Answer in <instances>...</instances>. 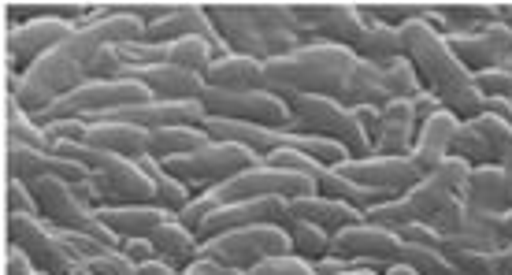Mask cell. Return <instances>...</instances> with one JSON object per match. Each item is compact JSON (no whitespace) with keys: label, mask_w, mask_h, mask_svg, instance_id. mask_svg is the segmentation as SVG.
I'll return each instance as SVG.
<instances>
[{"label":"cell","mask_w":512,"mask_h":275,"mask_svg":"<svg viewBox=\"0 0 512 275\" xmlns=\"http://www.w3.org/2000/svg\"><path fill=\"white\" fill-rule=\"evenodd\" d=\"M331 253H338V257H349V261L397 264V253H401V235H394V231H383V227H372V223H357V227H346L342 235H334Z\"/></svg>","instance_id":"obj_18"},{"label":"cell","mask_w":512,"mask_h":275,"mask_svg":"<svg viewBox=\"0 0 512 275\" xmlns=\"http://www.w3.org/2000/svg\"><path fill=\"white\" fill-rule=\"evenodd\" d=\"M360 56L346 45H327V41H316V45H305L290 56H279V60H268L264 64V90L275 93V97H286V93H323V97H342L349 75L357 67Z\"/></svg>","instance_id":"obj_2"},{"label":"cell","mask_w":512,"mask_h":275,"mask_svg":"<svg viewBox=\"0 0 512 275\" xmlns=\"http://www.w3.org/2000/svg\"><path fill=\"white\" fill-rule=\"evenodd\" d=\"M149 242L156 246V257H164L167 264H175L182 272L201 257V238L193 235L190 227H182L179 216H171V220L160 223Z\"/></svg>","instance_id":"obj_27"},{"label":"cell","mask_w":512,"mask_h":275,"mask_svg":"<svg viewBox=\"0 0 512 275\" xmlns=\"http://www.w3.org/2000/svg\"><path fill=\"white\" fill-rule=\"evenodd\" d=\"M286 212H290V220L294 223H312V227H320V231H327V235H342L346 227H357V223H364V212L353 209V205H346V201H334V197H323V194H312V197H294L290 205H286ZM286 220V223H290Z\"/></svg>","instance_id":"obj_19"},{"label":"cell","mask_w":512,"mask_h":275,"mask_svg":"<svg viewBox=\"0 0 512 275\" xmlns=\"http://www.w3.org/2000/svg\"><path fill=\"white\" fill-rule=\"evenodd\" d=\"M216 209H219V197L212 194V190H205V194H197L190 205L179 212V223H182V227H190L193 235H197V231H201V223H205Z\"/></svg>","instance_id":"obj_43"},{"label":"cell","mask_w":512,"mask_h":275,"mask_svg":"<svg viewBox=\"0 0 512 275\" xmlns=\"http://www.w3.org/2000/svg\"><path fill=\"white\" fill-rule=\"evenodd\" d=\"M149 157L156 160H175V157H190L197 149H205L212 138H208L205 127H164V131H149Z\"/></svg>","instance_id":"obj_29"},{"label":"cell","mask_w":512,"mask_h":275,"mask_svg":"<svg viewBox=\"0 0 512 275\" xmlns=\"http://www.w3.org/2000/svg\"><path fill=\"white\" fill-rule=\"evenodd\" d=\"M264 157H256L253 149L231 142H208L205 149H197L190 157H175V160H160L179 183H186L190 190H201V186H223L231 183L234 175L256 168Z\"/></svg>","instance_id":"obj_7"},{"label":"cell","mask_w":512,"mask_h":275,"mask_svg":"<svg viewBox=\"0 0 512 275\" xmlns=\"http://www.w3.org/2000/svg\"><path fill=\"white\" fill-rule=\"evenodd\" d=\"M75 23L64 19H34V23H19L15 30H8V56L19 64H38L41 56L56 53L60 45H67V38L75 34Z\"/></svg>","instance_id":"obj_15"},{"label":"cell","mask_w":512,"mask_h":275,"mask_svg":"<svg viewBox=\"0 0 512 275\" xmlns=\"http://www.w3.org/2000/svg\"><path fill=\"white\" fill-rule=\"evenodd\" d=\"M138 164H141V171H145V175L153 179L156 205H160L164 212H171V216H179V212L186 209V205H190L193 197H197L190 190V186L179 183V179H175V175H171V171H167L156 157H138Z\"/></svg>","instance_id":"obj_31"},{"label":"cell","mask_w":512,"mask_h":275,"mask_svg":"<svg viewBox=\"0 0 512 275\" xmlns=\"http://www.w3.org/2000/svg\"><path fill=\"white\" fill-rule=\"evenodd\" d=\"M498 23H505L512 30V4H498Z\"/></svg>","instance_id":"obj_56"},{"label":"cell","mask_w":512,"mask_h":275,"mask_svg":"<svg viewBox=\"0 0 512 275\" xmlns=\"http://www.w3.org/2000/svg\"><path fill=\"white\" fill-rule=\"evenodd\" d=\"M8 179L19 183H38V179H67V183H86L93 171L64 160L56 153H41V149H26V145H8Z\"/></svg>","instance_id":"obj_14"},{"label":"cell","mask_w":512,"mask_h":275,"mask_svg":"<svg viewBox=\"0 0 512 275\" xmlns=\"http://www.w3.org/2000/svg\"><path fill=\"white\" fill-rule=\"evenodd\" d=\"M4 201H8V216H41L38 201H34V190L26 183H19V179H8Z\"/></svg>","instance_id":"obj_44"},{"label":"cell","mask_w":512,"mask_h":275,"mask_svg":"<svg viewBox=\"0 0 512 275\" xmlns=\"http://www.w3.org/2000/svg\"><path fill=\"white\" fill-rule=\"evenodd\" d=\"M8 246L26 253V261L45 275H71L78 268L60 238V227H52L41 216H8Z\"/></svg>","instance_id":"obj_8"},{"label":"cell","mask_w":512,"mask_h":275,"mask_svg":"<svg viewBox=\"0 0 512 275\" xmlns=\"http://www.w3.org/2000/svg\"><path fill=\"white\" fill-rule=\"evenodd\" d=\"M4 275H45V272L26 261V253H19L15 246H8V257H4Z\"/></svg>","instance_id":"obj_50"},{"label":"cell","mask_w":512,"mask_h":275,"mask_svg":"<svg viewBox=\"0 0 512 275\" xmlns=\"http://www.w3.org/2000/svg\"><path fill=\"white\" fill-rule=\"evenodd\" d=\"M416 138H420V119H416L412 101H390L379 112V127L372 134V153H379V157H412Z\"/></svg>","instance_id":"obj_17"},{"label":"cell","mask_w":512,"mask_h":275,"mask_svg":"<svg viewBox=\"0 0 512 275\" xmlns=\"http://www.w3.org/2000/svg\"><path fill=\"white\" fill-rule=\"evenodd\" d=\"M205 82L212 90H234V93H249V90H264V64L253 60V56H219L216 64L208 67Z\"/></svg>","instance_id":"obj_25"},{"label":"cell","mask_w":512,"mask_h":275,"mask_svg":"<svg viewBox=\"0 0 512 275\" xmlns=\"http://www.w3.org/2000/svg\"><path fill=\"white\" fill-rule=\"evenodd\" d=\"M249 275H316V268L301 257H275V261H264L260 268H253Z\"/></svg>","instance_id":"obj_46"},{"label":"cell","mask_w":512,"mask_h":275,"mask_svg":"<svg viewBox=\"0 0 512 275\" xmlns=\"http://www.w3.org/2000/svg\"><path fill=\"white\" fill-rule=\"evenodd\" d=\"M338 171L360 186L394 190V194H409L412 186L423 179V171L412 164V157H379V153H372V157L364 160H346Z\"/></svg>","instance_id":"obj_12"},{"label":"cell","mask_w":512,"mask_h":275,"mask_svg":"<svg viewBox=\"0 0 512 275\" xmlns=\"http://www.w3.org/2000/svg\"><path fill=\"white\" fill-rule=\"evenodd\" d=\"M93 201L97 209H116V205H156L153 179L141 171L138 160L108 157L101 168L90 175Z\"/></svg>","instance_id":"obj_10"},{"label":"cell","mask_w":512,"mask_h":275,"mask_svg":"<svg viewBox=\"0 0 512 275\" xmlns=\"http://www.w3.org/2000/svg\"><path fill=\"white\" fill-rule=\"evenodd\" d=\"M501 275H512V246L501 249Z\"/></svg>","instance_id":"obj_55"},{"label":"cell","mask_w":512,"mask_h":275,"mask_svg":"<svg viewBox=\"0 0 512 275\" xmlns=\"http://www.w3.org/2000/svg\"><path fill=\"white\" fill-rule=\"evenodd\" d=\"M86 67L75 64L64 49H56V53L41 56L38 64H30L23 71V82H19V90L12 93L19 108L30 112V116H38L45 108H52L60 97L67 93H75L78 86H86Z\"/></svg>","instance_id":"obj_6"},{"label":"cell","mask_w":512,"mask_h":275,"mask_svg":"<svg viewBox=\"0 0 512 275\" xmlns=\"http://www.w3.org/2000/svg\"><path fill=\"white\" fill-rule=\"evenodd\" d=\"M71 275H97V272H93V268H86V264H78V268Z\"/></svg>","instance_id":"obj_58"},{"label":"cell","mask_w":512,"mask_h":275,"mask_svg":"<svg viewBox=\"0 0 512 275\" xmlns=\"http://www.w3.org/2000/svg\"><path fill=\"white\" fill-rule=\"evenodd\" d=\"M104 119H123L141 131H164V127H205V105L201 101H145L134 108H119Z\"/></svg>","instance_id":"obj_16"},{"label":"cell","mask_w":512,"mask_h":275,"mask_svg":"<svg viewBox=\"0 0 512 275\" xmlns=\"http://www.w3.org/2000/svg\"><path fill=\"white\" fill-rule=\"evenodd\" d=\"M464 212H468V205H464L461 197H453V201L442 205V209H438L427 223H431L442 238H453V235H461L464 231Z\"/></svg>","instance_id":"obj_42"},{"label":"cell","mask_w":512,"mask_h":275,"mask_svg":"<svg viewBox=\"0 0 512 275\" xmlns=\"http://www.w3.org/2000/svg\"><path fill=\"white\" fill-rule=\"evenodd\" d=\"M457 127H461V119L453 116V112H446V108H442L438 116L420 123V138H416V149H412V164L423 171V179L449 157V145L457 138Z\"/></svg>","instance_id":"obj_22"},{"label":"cell","mask_w":512,"mask_h":275,"mask_svg":"<svg viewBox=\"0 0 512 275\" xmlns=\"http://www.w3.org/2000/svg\"><path fill=\"white\" fill-rule=\"evenodd\" d=\"M138 275H179V268H175V264H167L164 257H156V261L138 264Z\"/></svg>","instance_id":"obj_52"},{"label":"cell","mask_w":512,"mask_h":275,"mask_svg":"<svg viewBox=\"0 0 512 275\" xmlns=\"http://www.w3.org/2000/svg\"><path fill=\"white\" fill-rule=\"evenodd\" d=\"M475 90L483 93L487 101H512V67L501 64V67H490V71H479V75H472Z\"/></svg>","instance_id":"obj_40"},{"label":"cell","mask_w":512,"mask_h":275,"mask_svg":"<svg viewBox=\"0 0 512 275\" xmlns=\"http://www.w3.org/2000/svg\"><path fill=\"white\" fill-rule=\"evenodd\" d=\"M461 201L468 205V209L509 212L512 209V183H509V175H505V168H498V164L472 168Z\"/></svg>","instance_id":"obj_23"},{"label":"cell","mask_w":512,"mask_h":275,"mask_svg":"<svg viewBox=\"0 0 512 275\" xmlns=\"http://www.w3.org/2000/svg\"><path fill=\"white\" fill-rule=\"evenodd\" d=\"M290 8L308 38H323L327 45L357 49V41L368 30L360 23L357 4H290Z\"/></svg>","instance_id":"obj_11"},{"label":"cell","mask_w":512,"mask_h":275,"mask_svg":"<svg viewBox=\"0 0 512 275\" xmlns=\"http://www.w3.org/2000/svg\"><path fill=\"white\" fill-rule=\"evenodd\" d=\"M127 75H130V67L123 64V56H119L116 49H101V53L86 64V79L90 82H116V79H127Z\"/></svg>","instance_id":"obj_41"},{"label":"cell","mask_w":512,"mask_h":275,"mask_svg":"<svg viewBox=\"0 0 512 275\" xmlns=\"http://www.w3.org/2000/svg\"><path fill=\"white\" fill-rule=\"evenodd\" d=\"M186 275H249V272H238L231 264H219L212 257H197V261L186 268Z\"/></svg>","instance_id":"obj_49"},{"label":"cell","mask_w":512,"mask_h":275,"mask_svg":"<svg viewBox=\"0 0 512 275\" xmlns=\"http://www.w3.org/2000/svg\"><path fill=\"white\" fill-rule=\"evenodd\" d=\"M264 164H271V168L279 171H290V175H305V179H320V164L312 157H305L301 149H290V145H279V149H271L268 157H264Z\"/></svg>","instance_id":"obj_39"},{"label":"cell","mask_w":512,"mask_h":275,"mask_svg":"<svg viewBox=\"0 0 512 275\" xmlns=\"http://www.w3.org/2000/svg\"><path fill=\"white\" fill-rule=\"evenodd\" d=\"M4 127H8V145H26V149H41V153H52V145H56L38 119L19 108L15 97H8V105H4Z\"/></svg>","instance_id":"obj_32"},{"label":"cell","mask_w":512,"mask_h":275,"mask_svg":"<svg viewBox=\"0 0 512 275\" xmlns=\"http://www.w3.org/2000/svg\"><path fill=\"white\" fill-rule=\"evenodd\" d=\"M342 275H383V272H375V268H349V272Z\"/></svg>","instance_id":"obj_57"},{"label":"cell","mask_w":512,"mask_h":275,"mask_svg":"<svg viewBox=\"0 0 512 275\" xmlns=\"http://www.w3.org/2000/svg\"><path fill=\"white\" fill-rule=\"evenodd\" d=\"M286 231H290V242H294V257H301V261H308V264L331 257L334 238L327 235V231L312 227V223H294V220L286 223Z\"/></svg>","instance_id":"obj_37"},{"label":"cell","mask_w":512,"mask_h":275,"mask_svg":"<svg viewBox=\"0 0 512 275\" xmlns=\"http://www.w3.org/2000/svg\"><path fill=\"white\" fill-rule=\"evenodd\" d=\"M501 246H512V209L501 212Z\"/></svg>","instance_id":"obj_53"},{"label":"cell","mask_w":512,"mask_h":275,"mask_svg":"<svg viewBox=\"0 0 512 275\" xmlns=\"http://www.w3.org/2000/svg\"><path fill=\"white\" fill-rule=\"evenodd\" d=\"M364 223H372V227H383V231H394V235H401L409 223H416V216H412L409 201H405V197H397V201H386V205H379V209L364 212Z\"/></svg>","instance_id":"obj_38"},{"label":"cell","mask_w":512,"mask_h":275,"mask_svg":"<svg viewBox=\"0 0 512 275\" xmlns=\"http://www.w3.org/2000/svg\"><path fill=\"white\" fill-rule=\"evenodd\" d=\"M97 216L119 238H153L156 227L171 220V212H164L160 205H116V209H97Z\"/></svg>","instance_id":"obj_26"},{"label":"cell","mask_w":512,"mask_h":275,"mask_svg":"<svg viewBox=\"0 0 512 275\" xmlns=\"http://www.w3.org/2000/svg\"><path fill=\"white\" fill-rule=\"evenodd\" d=\"M435 15L449 34H479L498 23V4H435Z\"/></svg>","instance_id":"obj_30"},{"label":"cell","mask_w":512,"mask_h":275,"mask_svg":"<svg viewBox=\"0 0 512 275\" xmlns=\"http://www.w3.org/2000/svg\"><path fill=\"white\" fill-rule=\"evenodd\" d=\"M401 49L409 56L423 79V90L442 97V93L457 90L464 82H472V71L453 56L446 34H438L427 19H416L409 27H401Z\"/></svg>","instance_id":"obj_4"},{"label":"cell","mask_w":512,"mask_h":275,"mask_svg":"<svg viewBox=\"0 0 512 275\" xmlns=\"http://www.w3.org/2000/svg\"><path fill=\"white\" fill-rule=\"evenodd\" d=\"M401 242H412V246H431V249H442V242L446 238L438 235L431 223H423V220H416V223H409L405 231H401Z\"/></svg>","instance_id":"obj_47"},{"label":"cell","mask_w":512,"mask_h":275,"mask_svg":"<svg viewBox=\"0 0 512 275\" xmlns=\"http://www.w3.org/2000/svg\"><path fill=\"white\" fill-rule=\"evenodd\" d=\"M197 101L205 105V112L212 119H242V123L271 127V131H282L290 123V105L268 90L234 93V90H212V86H205V93Z\"/></svg>","instance_id":"obj_9"},{"label":"cell","mask_w":512,"mask_h":275,"mask_svg":"<svg viewBox=\"0 0 512 275\" xmlns=\"http://www.w3.org/2000/svg\"><path fill=\"white\" fill-rule=\"evenodd\" d=\"M453 197H457L453 190H446V186L438 183L435 175H427V179H420V183H416V186L409 190V194H405V201H409L412 216L427 223L438 209H442V205H449Z\"/></svg>","instance_id":"obj_36"},{"label":"cell","mask_w":512,"mask_h":275,"mask_svg":"<svg viewBox=\"0 0 512 275\" xmlns=\"http://www.w3.org/2000/svg\"><path fill=\"white\" fill-rule=\"evenodd\" d=\"M205 131L212 142H231L253 149L256 157H268L271 149L282 145V131H271V127H256V123H242V119H205Z\"/></svg>","instance_id":"obj_24"},{"label":"cell","mask_w":512,"mask_h":275,"mask_svg":"<svg viewBox=\"0 0 512 275\" xmlns=\"http://www.w3.org/2000/svg\"><path fill=\"white\" fill-rule=\"evenodd\" d=\"M446 41H449V49H453V56H457L472 75L512 60V30L505 27V23H494V27L479 30V34H446Z\"/></svg>","instance_id":"obj_13"},{"label":"cell","mask_w":512,"mask_h":275,"mask_svg":"<svg viewBox=\"0 0 512 275\" xmlns=\"http://www.w3.org/2000/svg\"><path fill=\"white\" fill-rule=\"evenodd\" d=\"M127 79H138L141 86H149L156 101H197L205 93V75L197 71H182L175 64H153V67H130Z\"/></svg>","instance_id":"obj_20"},{"label":"cell","mask_w":512,"mask_h":275,"mask_svg":"<svg viewBox=\"0 0 512 275\" xmlns=\"http://www.w3.org/2000/svg\"><path fill=\"white\" fill-rule=\"evenodd\" d=\"M123 253H127L134 264H145V261H156V246L149 238H123Z\"/></svg>","instance_id":"obj_48"},{"label":"cell","mask_w":512,"mask_h":275,"mask_svg":"<svg viewBox=\"0 0 512 275\" xmlns=\"http://www.w3.org/2000/svg\"><path fill=\"white\" fill-rule=\"evenodd\" d=\"M383 67V82H386V90H390V97L394 101H416L423 90V79H420V71H416V64H412L409 56H397V60H386Z\"/></svg>","instance_id":"obj_34"},{"label":"cell","mask_w":512,"mask_h":275,"mask_svg":"<svg viewBox=\"0 0 512 275\" xmlns=\"http://www.w3.org/2000/svg\"><path fill=\"white\" fill-rule=\"evenodd\" d=\"M505 64H509V67H512V60H505Z\"/></svg>","instance_id":"obj_59"},{"label":"cell","mask_w":512,"mask_h":275,"mask_svg":"<svg viewBox=\"0 0 512 275\" xmlns=\"http://www.w3.org/2000/svg\"><path fill=\"white\" fill-rule=\"evenodd\" d=\"M149 138H153V134L134 127V123H123V119H97V123H90V131H86L82 142L93 145V149H101V153H112V157L138 160V157H149Z\"/></svg>","instance_id":"obj_21"},{"label":"cell","mask_w":512,"mask_h":275,"mask_svg":"<svg viewBox=\"0 0 512 275\" xmlns=\"http://www.w3.org/2000/svg\"><path fill=\"white\" fill-rule=\"evenodd\" d=\"M179 275H186V272H179Z\"/></svg>","instance_id":"obj_60"},{"label":"cell","mask_w":512,"mask_h":275,"mask_svg":"<svg viewBox=\"0 0 512 275\" xmlns=\"http://www.w3.org/2000/svg\"><path fill=\"white\" fill-rule=\"evenodd\" d=\"M205 12L219 38L231 45V53L253 56L260 64L297 53L312 41L290 4H205Z\"/></svg>","instance_id":"obj_1"},{"label":"cell","mask_w":512,"mask_h":275,"mask_svg":"<svg viewBox=\"0 0 512 275\" xmlns=\"http://www.w3.org/2000/svg\"><path fill=\"white\" fill-rule=\"evenodd\" d=\"M282 145L301 149V153L316 160L320 168H342L346 160H353L346 145L334 142V138H320V134H282Z\"/></svg>","instance_id":"obj_33"},{"label":"cell","mask_w":512,"mask_h":275,"mask_svg":"<svg viewBox=\"0 0 512 275\" xmlns=\"http://www.w3.org/2000/svg\"><path fill=\"white\" fill-rule=\"evenodd\" d=\"M412 108H416V119H431V116H438V112H442V101H438L435 93H420V97H416V101H412Z\"/></svg>","instance_id":"obj_51"},{"label":"cell","mask_w":512,"mask_h":275,"mask_svg":"<svg viewBox=\"0 0 512 275\" xmlns=\"http://www.w3.org/2000/svg\"><path fill=\"white\" fill-rule=\"evenodd\" d=\"M346 108H386L394 97H390V90H386L383 82V67L372 64V60H357V67H353V75H349L346 90H342V97H338Z\"/></svg>","instance_id":"obj_28"},{"label":"cell","mask_w":512,"mask_h":275,"mask_svg":"<svg viewBox=\"0 0 512 275\" xmlns=\"http://www.w3.org/2000/svg\"><path fill=\"white\" fill-rule=\"evenodd\" d=\"M86 268H93L97 275H138V264L130 261L123 249H112V253H104V257L90 261Z\"/></svg>","instance_id":"obj_45"},{"label":"cell","mask_w":512,"mask_h":275,"mask_svg":"<svg viewBox=\"0 0 512 275\" xmlns=\"http://www.w3.org/2000/svg\"><path fill=\"white\" fill-rule=\"evenodd\" d=\"M353 53H357L360 60H372V64L397 60V56H405V49H401V30L368 27V30H364V38L357 41V49H353Z\"/></svg>","instance_id":"obj_35"},{"label":"cell","mask_w":512,"mask_h":275,"mask_svg":"<svg viewBox=\"0 0 512 275\" xmlns=\"http://www.w3.org/2000/svg\"><path fill=\"white\" fill-rule=\"evenodd\" d=\"M282 101L290 105V123L282 127V134H320L346 145L353 160L372 157V138L353 116V108H346L342 101L323 93H286Z\"/></svg>","instance_id":"obj_3"},{"label":"cell","mask_w":512,"mask_h":275,"mask_svg":"<svg viewBox=\"0 0 512 275\" xmlns=\"http://www.w3.org/2000/svg\"><path fill=\"white\" fill-rule=\"evenodd\" d=\"M383 275H420V272H416V268H409V264H390Z\"/></svg>","instance_id":"obj_54"},{"label":"cell","mask_w":512,"mask_h":275,"mask_svg":"<svg viewBox=\"0 0 512 275\" xmlns=\"http://www.w3.org/2000/svg\"><path fill=\"white\" fill-rule=\"evenodd\" d=\"M201 257H212L219 264H231L238 272H253L264 261L275 257H294V242L282 223H253L231 235H219L201 246Z\"/></svg>","instance_id":"obj_5"}]
</instances>
